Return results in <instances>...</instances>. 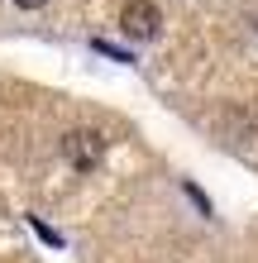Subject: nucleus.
Returning a JSON list of instances; mask_svg holds the SVG:
<instances>
[{
    "instance_id": "f257e3e1",
    "label": "nucleus",
    "mask_w": 258,
    "mask_h": 263,
    "mask_svg": "<svg viewBox=\"0 0 258 263\" xmlns=\"http://www.w3.org/2000/svg\"><path fill=\"white\" fill-rule=\"evenodd\" d=\"M120 29H125L129 39L148 43V39H158V29H163V10L153 5V0H129L125 14H120Z\"/></svg>"
},
{
    "instance_id": "f03ea898",
    "label": "nucleus",
    "mask_w": 258,
    "mask_h": 263,
    "mask_svg": "<svg viewBox=\"0 0 258 263\" xmlns=\"http://www.w3.org/2000/svg\"><path fill=\"white\" fill-rule=\"evenodd\" d=\"M101 153H105V139L96 129H72L63 139V158L77 167V173H91V167L101 163Z\"/></svg>"
},
{
    "instance_id": "7ed1b4c3",
    "label": "nucleus",
    "mask_w": 258,
    "mask_h": 263,
    "mask_svg": "<svg viewBox=\"0 0 258 263\" xmlns=\"http://www.w3.org/2000/svg\"><path fill=\"white\" fill-rule=\"evenodd\" d=\"M91 48H96V53H105V58H115V63H134L129 53H120L115 43H105V39H96V43H91Z\"/></svg>"
},
{
    "instance_id": "20e7f679",
    "label": "nucleus",
    "mask_w": 258,
    "mask_h": 263,
    "mask_svg": "<svg viewBox=\"0 0 258 263\" xmlns=\"http://www.w3.org/2000/svg\"><path fill=\"white\" fill-rule=\"evenodd\" d=\"M14 5H19V10H43L48 0H14Z\"/></svg>"
}]
</instances>
